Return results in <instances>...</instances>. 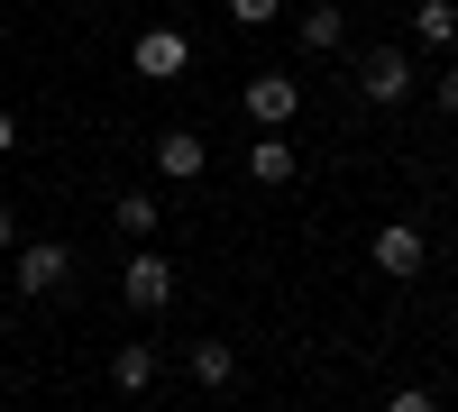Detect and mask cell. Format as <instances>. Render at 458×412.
I'll return each instance as SVG.
<instances>
[{
	"instance_id": "1",
	"label": "cell",
	"mask_w": 458,
	"mask_h": 412,
	"mask_svg": "<svg viewBox=\"0 0 458 412\" xmlns=\"http://www.w3.org/2000/svg\"><path fill=\"white\" fill-rule=\"evenodd\" d=\"M64 275H73V248H55V239H19V248H10V284L37 293V303L64 293Z\"/></svg>"
},
{
	"instance_id": "2",
	"label": "cell",
	"mask_w": 458,
	"mask_h": 412,
	"mask_svg": "<svg viewBox=\"0 0 458 412\" xmlns=\"http://www.w3.org/2000/svg\"><path fill=\"white\" fill-rule=\"evenodd\" d=\"M248 120L257 129H293V110H302V83H293V73H248Z\"/></svg>"
},
{
	"instance_id": "3",
	"label": "cell",
	"mask_w": 458,
	"mask_h": 412,
	"mask_svg": "<svg viewBox=\"0 0 458 412\" xmlns=\"http://www.w3.org/2000/svg\"><path fill=\"white\" fill-rule=\"evenodd\" d=\"M422 256H431V239L412 230V220H386V230H376V275L412 284V275H422Z\"/></svg>"
},
{
	"instance_id": "4",
	"label": "cell",
	"mask_w": 458,
	"mask_h": 412,
	"mask_svg": "<svg viewBox=\"0 0 458 412\" xmlns=\"http://www.w3.org/2000/svg\"><path fill=\"white\" fill-rule=\"evenodd\" d=\"M358 83H367V101L394 110V101L412 92V55H403V46H367V55H358Z\"/></svg>"
},
{
	"instance_id": "5",
	"label": "cell",
	"mask_w": 458,
	"mask_h": 412,
	"mask_svg": "<svg viewBox=\"0 0 458 412\" xmlns=\"http://www.w3.org/2000/svg\"><path fill=\"white\" fill-rule=\"evenodd\" d=\"M129 64L147 73V83H174V73L193 64V46H183V28H147L138 46H129Z\"/></svg>"
},
{
	"instance_id": "6",
	"label": "cell",
	"mask_w": 458,
	"mask_h": 412,
	"mask_svg": "<svg viewBox=\"0 0 458 412\" xmlns=\"http://www.w3.org/2000/svg\"><path fill=\"white\" fill-rule=\"evenodd\" d=\"M120 284H129V312H165V303H174V266H165L157 248H138Z\"/></svg>"
},
{
	"instance_id": "7",
	"label": "cell",
	"mask_w": 458,
	"mask_h": 412,
	"mask_svg": "<svg viewBox=\"0 0 458 412\" xmlns=\"http://www.w3.org/2000/svg\"><path fill=\"white\" fill-rule=\"evenodd\" d=\"M211 165V147H202V129H165L157 138V174H174V183H193Z\"/></svg>"
},
{
	"instance_id": "8",
	"label": "cell",
	"mask_w": 458,
	"mask_h": 412,
	"mask_svg": "<svg viewBox=\"0 0 458 412\" xmlns=\"http://www.w3.org/2000/svg\"><path fill=\"white\" fill-rule=\"evenodd\" d=\"M293 165H302V156H293L284 129H266V138L248 147V174H257V183H293Z\"/></svg>"
},
{
	"instance_id": "9",
	"label": "cell",
	"mask_w": 458,
	"mask_h": 412,
	"mask_svg": "<svg viewBox=\"0 0 458 412\" xmlns=\"http://www.w3.org/2000/svg\"><path fill=\"white\" fill-rule=\"evenodd\" d=\"M183 366H193V385H211V394H220V385H239V349H229V340H202Z\"/></svg>"
},
{
	"instance_id": "10",
	"label": "cell",
	"mask_w": 458,
	"mask_h": 412,
	"mask_svg": "<svg viewBox=\"0 0 458 412\" xmlns=\"http://www.w3.org/2000/svg\"><path fill=\"white\" fill-rule=\"evenodd\" d=\"M110 385H120V394H147V385H157V349H147V340H129L120 357H110Z\"/></svg>"
},
{
	"instance_id": "11",
	"label": "cell",
	"mask_w": 458,
	"mask_h": 412,
	"mask_svg": "<svg viewBox=\"0 0 458 412\" xmlns=\"http://www.w3.org/2000/svg\"><path fill=\"white\" fill-rule=\"evenodd\" d=\"M412 28H422V46H458V0H412Z\"/></svg>"
},
{
	"instance_id": "12",
	"label": "cell",
	"mask_w": 458,
	"mask_h": 412,
	"mask_svg": "<svg viewBox=\"0 0 458 412\" xmlns=\"http://www.w3.org/2000/svg\"><path fill=\"white\" fill-rule=\"evenodd\" d=\"M339 37H349V19H339V0H312V10H302V46H312V55H330Z\"/></svg>"
},
{
	"instance_id": "13",
	"label": "cell",
	"mask_w": 458,
	"mask_h": 412,
	"mask_svg": "<svg viewBox=\"0 0 458 412\" xmlns=\"http://www.w3.org/2000/svg\"><path fill=\"white\" fill-rule=\"evenodd\" d=\"M110 220H120V230H129V239H147V230H157V220H165V211H157V202H147V193H120V211H110Z\"/></svg>"
},
{
	"instance_id": "14",
	"label": "cell",
	"mask_w": 458,
	"mask_h": 412,
	"mask_svg": "<svg viewBox=\"0 0 458 412\" xmlns=\"http://www.w3.org/2000/svg\"><path fill=\"white\" fill-rule=\"evenodd\" d=\"M276 10H284V0H229V19H239V28H266Z\"/></svg>"
},
{
	"instance_id": "15",
	"label": "cell",
	"mask_w": 458,
	"mask_h": 412,
	"mask_svg": "<svg viewBox=\"0 0 458 412\" xmlns=\"http://www.w3.org/2000/svg\"><path fill=\"white\" fill-rule=\"evenodd\" d=\"M386 412H440V403H431V394H422V385H403V394H394V403H386Z\"/></svg>"
},
{
	"instance_id": "16",
	"label": "cell",
	"mask_w": 458,
	"mask_h": 412,
	"mask_svg": "<svg viewBox=\"0 0 458 412\" xmlns=\"http://www.w3.org/2000/svg\"><path fill=\"white\" fill-rule=\"evenodd\" d=\"M440 110H449V120H458V64L440 73Z\"/></svg>"
},
{
	"instance_id": "17",
	"label": "cell",
	"mask_w": 458,
	"mask_h": 412,
	"mask_svg": "<svg viewBox=\"0 0 458 412\" xmlns=\"http://www.w3.org/2000/svg\"><path fill=\"white\" fill-rule=\"evenodd\" d=\"M19 248V220H10V202H0V256H10Z\"/></svg>"
},
{
	"instance_id": "18",
	"label": "cell",
	"mask_w": 458,
	"mask_h": 412,
	"mask_svg": "<svg viewBox=\"0 0 458 412\" xmlns=\"http://www.w3.org/2000/svg\"><path fill=\"white\" fill-rule=\"evenodd\" d=\"M10 147H19V120H10V110H0V156H10Z\"/></svg>"
},
{
	"instance_id": "19",
	"label": "cell",
	"mask_w": 458,
	"mask_h": 412,
	"mask_svg": "<svg viewBox=\"0 0 458 412\" xmlns=\"http://www.w3.org/2000/svg\"><path fill=\"white\" fill-rule=\"evenodd\" d=\"M0 340H10V312H0Z\"/></svg>"
},
{
	"instance_id": "20",
	"label": "cell",
	"mask_w": 458,
	"mask_h": 412,
	"mask_svg": "<svg viewBox=\"0 0 458 412\" xmlns=\"http://www.w3.org/2000/svg\"><path fill=\"white\" fill-rule=\"evenodd\" d=\"M120 10H129V0H120Z\"/></svg>"
}]
</instances>
